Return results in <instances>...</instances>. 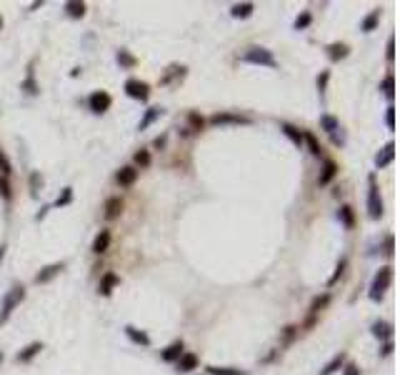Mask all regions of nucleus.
I'll return each instance as SVG.
<instances>
[{"instance_id": "nucleus-1", "label": "nucleus", "mask_w": 400, "mask_h": 375, "mask_svg": "<svg viewBox=\"0 0 400 375\" xmlns=\"http://www.w3.org/2000/svg\"><path fill=\"white\" fill-rule=\"evenodd\" d=\"M25 298V288L23 285H15V288H10L3 298V303H0V325H5L13 315V310L20 305V300Z\"/></svg>"}, {"instance_id": "nucleus-2", "label": "nucleus", "mask_w": 400, "mask_h": 375, "mask_svg": "<svg viewBox=\"0 0 400 375\" xmlns=\"http://www.w3.org/2000/svg\"><path fill=\"white\" fill-rule=\"evenodd\" d=\"M390 283H393V268L385 265V268H380V270L375 273V278L370 283V300L373 303H380L383 295H385V290L390 288Z\"/></svg>"}, {"instance_id": "nucleus-3", "label": "nucleus", "mask_w": 400, "mask_h": 375, "mask_svg": "<svg viewBox=\"0 0 400 375\" xmlns=\"http://www.w3.org/2000/svg\"><path fill=\"white\" fill-rule=\"evenodd\" d=\"M368 215L373 220H380L383 218V198H380V188H378L375 175H368Z\"/></svg>"}, {"instance_id": "nucleus-4", "label": "nucleus", "mask_w": 400, "mask_h": 375, "mask_svg": "<svg viewBox=\"0 0 400 375\" xmlns=\"http://www.w3.org/2000/svg\"><path fill=\"white\" fill-rule=\"evenodd\" d=\"M240 60L243 63H253V65H265V68H278V60L273 58V53L265 50V48H248Z\"/></svg>"}, {"instance_id": "nucleus-5", "label": "nucleus", "mask_w": 400, "mask_h": 375, "mask_svg": "<svg viewBox=\"0 0 400 375\" xmlns=\"http://www.w3.org/2000/svg\"><path fill=\"white\" fill-rule=\"evenodd\" d=\"M125 93H128L133 100H143L145 103V100L150 98V88H148V83L130 78V80H125Z\"/></svg>"}, {"instance_id": "nucleus-6", "label": "nucleus", "mask_w": 400, "mask_h": 375, "mask_svg": "<svg viewBox=\"0 0 400 375\" xmlns=\"http://www.w3.org/2000/svg\"><path fill=\"white\" fill-rule=\"evenodd\" d=\"M88 103H90V110H93V113H105V110L113 105V98H110L108 93L98 90V93H93V95L88 98Z\"/></svg>"}, {"instance_id": "nucleus-7", "label": "nucleus", "mask_w": 400, "mask_h": 375, "mask_svg": "<svg viewBox=\"0 0 400 375\" xmlns=\"http://www.w3.org/2000/svg\"><path fill=\"white\" fill-rule=\"evenodd\" d=\"M393 158H395V143L390 140V143H385L383 150L375 155V168H385V165H390Z\"/></svg>"}, {"instance_id": "nucleus-8", "label": "nucleus", "mask_w": 400, "mask_h": 375, "mask_svg": "<svg viewBox=\"0 0 400 375\" xmlns=\"http://www.w3.org/2000/svg\"><path fill=\"white\" fill-rule=\"evenodd\" d=\"M63 268H65V263H53V265H48V268H43L38 275H35V283H50Z\"/></svg>"}, {"instance_id": "nucleus-9", "label": "nucleus", "mask_w": 400, "mask_h": 375, "mask_svg": "<svg viewBox=\"0 0 400 375\" xmlns=\"http://www.w3.org/2000/svg\"><path fill=\"white\" fill-rule=\"evenodd\" d=\"M370 330H373V335H375L378 340H390V338H393V325L385 323V320H375Z\"/></svg>"}, {"instance_id": "nucleus-10", "label": "nucleus", "mask_w": 400, "mask_h": 375, "mask_svg": "<svg viewBox=\"0 0 400 375\" xmlns=\"http://www.w3.org/2000/svg\"><path fill=\"white\" fill-rule=\"evenodd\" d=\"M110 240H113V235H110V230H100L98 235H95V240H93V253H105L110 248Z\"/></svg>"}, {"instance_id": "nucleus-11", "label": "nucleus", "mask_w": 400, "mask_h": 375, "mask_svg": "<svg viewBox=\"0 0 400 375\" xmlns=\"http://www.w3.org/2000/svg\"><path fill=\"white\" fill-rule=\"evenodd\" d=\"M280 130H283V133H285V138L293 143V145H303V135L305 133H300V130L295 128V125H290V123H280Z\"/></svg>"}, {"instance_id": "nucleus-12", "label": "nucleus", "mask_w": 400, "mask_h": 375, "mask_svg": "<svg viewBox=\"0 0 400 375\" xmlns=\"http://www.w3.org/2000/svg\"><path fill=\"white\" fill-rule=\"evenodd\" d=\"M180 355H183V340H175V343H170L163 350V360L165 363H178Z\"/></svg>"}, {"instance_id": "nucleus-13", "label": "nucleus", "mask_w": 400, "mask_h": 375, "mask_svg": "<svg viewBox=\"0 0 400 375\" xmlns=\"http://www.w3.org/2000/svg\"><path fill=\"white\" fill-rule=\"evenodd\" d=\"M163 115V108H148V110H145V115L140 118V125H138V130H148L158 118Z\"/></svg>"}, {"instance_id": "nucleus-14", "label": "nucleus", "mask_w": 400, "mask_h": 375, "mask_svg": "<svg viewBox=\"0 0 400 375\" xmlns=\"http://www.w3.org/2000/svg\"><path fill=\"white\" fill-rule=\"evenodd\" d=\"M115 178H118V183H120V185L130 188V185L138 180V170H135V168H120Z\"/></svg>"}, {"instance_id": "nucleus-15", "label": "nucleus", "mask_w": 400, "mask_h": 375, "mask_svg": "<svg viewBox=\"0 0 400 375\" xmlns=\"http://www.w3.org/2000/svg\"><path fill=\"white\" fill-rule=\"evenodd\" d=\"M198 368V355H193V353H183V355L178 358V370L180 373H190Z\"/></svg>"}, {"instance_id": "nucleus-16", "label": "nucleus", "mask_w": 400, "mask_h": 375, "mask_svg": "<svg viewBox=\"0 0 400 375\" xmlns=\"http://www.w3.org/2000/svg\"><path fill=\"white\" fill-rule=\"evenodd\" d=\"M125 335H128L133 343H138V345H150V335L143 333V330H138V328H133V325H125Z\"/></svg>"}, {"instance_id": "nucleus-17", "label": "nucleus", "mask_w": 400, "mask_h": 375, "mask_svg": "<svg viewBox=\"0 0 400 375\" xmlns=\"http://www.w3.org/2000/svg\"><path fill=\"white\" fill-rule=\"evenodd\" d=\"M40 350H43V343H30L28 348H23V350L18 353V363H30Z\"/></svg>"}, {"instance_id": "nucleus-18", "label": "nucleus", "mask_w": 400, "mask_h": 375, "mask_svg": "<svg viewBox=\"0 0 400 375\" xmlns=\"http://www.w3.org/2000/svg\"><path fill=\"white\" fill-rule=\"evenodd\" d=\"M118 283H120V278H118L115 273H105V275H103V280H100V288H98V290H100V295H110V293H113V288H115Z\"/></svg>"}, {"instance_id": "nucleus-19", "label": "nucleus", "mask_w": 400, "mask_h": 375, "mask_svg": "<svg viewBox=\"0 0 400 375\" xmlns=\"http://www.w3.org/2000/svg\"><path fill=\"white\" fill-rule=\"evenodd\" d=\"M345 55H348V45H345V43H330V45H328V58L333 63L343 60Z\"/></svg>"}, {"instance_id": "nucleus-20", "label": "nucleus", "mask_w": 400, "mask_h": 375, "mask_svg": "<svg viewBox=\"0 0 400 375\" xmlns=\"http://www.w3.org/2000/svg\"><path fill=\"white\" fill-rule=\"evenodd\" d=\"M335 175H338V163H333V160H325V165H323V173H320V185H328Z\"/></svg>"}, {"instance_id": "nucleus-21", "label": "nucleus", "mask_w": 400, "mask_h": 375, "mask_svg": "<svg viewBox=\"0 0 400 375\" xmlns=\"http://www.w3.org/2000/svg\"><path fill=\"white\" fill-rule=\"evenodd\" d=\"M123 210V200L120 198H108V203H105V218L108 220H115Z\"/></svg>"}, {"instance_id": "nucleus-22", "label": "nucleus", "mask_w": 400, "mask_h": 375, "mask_svg": "<svg viewBox=\"0 0 400 375\" xmlns=\"http://www.w3.org/2000/svg\"><path fill=\"white\" fill-rule=\"evenodd\" d=\"M345 365V353H340V355H335L323 370H320V375H333V373H338L340 368Z\"/></svg>"}, {"instance_id": "nucleus-23", "label": "nucleus", "mask_w": 400, "mask_h": 375, "mask_svg": "<svg viewBox=\"0 0 400 375\" xmlns=\"http://www.w3.org/2000/svg\"><path fill=\"white\" fill-rule=\"evenodd\" d=\"M210 123H213V125H220V123L240 125V123H248V120H245V118H238V115H225V113H220V115H213V118H210Z\"/></svg>"}, {"instance_id": "nucleus-24", "label": "nucleus", "mask_w": 400, "mask_h": 375, "mask_svg": "<svg viewBox=\"0 0 400 375\" xmlns=\"http://www.w3.org/2000/svg\"><path fill=\"white\" fill-rule=\"evenodd\" d=\"M320 128L330 135V133H335V130L340 128V123H338V118H333V115H320Z\"/></svg>"}, {"instance_id": "nucleus-25", "label": "nucleus", "mask_w": 400, "mask_h": 375, "mask_svg": "<svg viewBox=\"0 0 400 375\" xmlns=\"http://www.w3.org/2000/svg\"><path fill=\"white\" fill-rule=\"evenodd\" d=\"M230 15H233V18H250L253 15V3H238V5H233Z\"/></svg>"}, {"instance_id": "nucleus-26", "label": "nucleus", "mask_w": 400, "mask_h": 375, "mask_svg": "<svg viewBox=\"0 0 400 375\" xmlns=\"http://www.w3.org/2000/svg\"><path fill=\"white\" fill-rule=\"evenodd\" d=\"M338 220H340V223H343V225H345L348 230H350V228L355 225V218H353V210H350L348 205H343V208L338 210Z\"/></svg>"}, {"instance_id": "nucleus-27", "label": "nucleus", "mask_w": 400, "mask_h": 375, "mask_svg": "<svg viewBox=\"0 0 400 375\" xmlns=\"http://www.w3.org/2000/svg\"><path fill=\"white\" fill-rule=\"evenodd\" d=\"M378 20H380V10H373L363 23H360V30H365V33H370V30H375V25H378Z\"/></svg>"}, {"instance_id": "nucleus-28", "label": "nucleus", "mask_w": 400, "mask_h": 375, "mask_svg": "<svg viewBox=\"0 0 400 375\" xmlns=\"http://www.w3.org/2000/svg\"><path fill=\"white\" fill-rule=\"evenodd\" d=\"M65 10H68L70 18H83L85 15V3H75L73 0V3H65Z\"/></svg>"}, {"instance_id": "nucleus-29", "label": "nucleus", "mask_w": 400, "mask_h": 375, "mask_svg": "<svg viewBox=\"0 0 400 375\" xmlns=\"http://www.w3.org/2000/svg\"><path fill=\"white\" fill-rule=\"evenodd\" d=\"M208 373L210 375H245V370H238V368H215V365H210Z\"/></svg>"}, {"instance_id": "nucleus-30", "label": "nucleus", "mask_w": 400, "mask_h": 375, "mask_svg": "<svg viewBox=\"0 0 400 375\" xmlns=\"http://www.w3.org/2000/svg\"><path fill=\"white\" fill-rule=\"evenodd\" d=\"M328 303H330V295H320V298H315V300H313V305H310V313H320Z\"/></svg>"}, {"instance_id": "nucleus-31", "label": "nucleus", "mask_w": 400, "mask_h": 375, "mask_svg": "<svg viewBox=\"0 0 400 375\" xmlns=\"http://www.w3.org/2000/svg\"><path fill=\"white\" fill-rule=\"evenodd\" d=\"M188 123H190V128H188V133H190V130H200L205 120H203L198 113H188Z\"/></svg>"}, {"instance_id": "nucleus-32", "label": "nucleus", "mask_w": 400, "mask_h": 375, "mask_svg": "<svg viewBox=\"0 0 400 375\" xmlns=\"http://www.w3.org/2000/svg\"><path fill=\"white\" fill-rule=\"evenodd\" d=\"M310 20H313V15H310L308 10H305L303 15H298V18H295V30H305V28L310 25Z\"/></svg>"}, {"instance_id": "nucleus-33", "label": "nucleus", "mask_w": 400, "mask_h": 375, "mask_svg": "<svg viewBox=\"0 0 400 375\" xmlns=\"http://www.w3.org/2000/svg\"><path fill=\"white\" fill-rule=\"evenodd\" d=\"M118 63L125 65V68H133V65H135V58H133L128 50H120V53H118Z\"/></svg>"}, {"instance_id": "nucleus-34", "label": "nucleus", "mask_w": 400, "mask_h": 375, "mask_svg": "<svg viewBox=\"0 0 400 375\" xmlns=\"http://www.w3.org/2000/svg\"><path fill=\"white\" fill-rule=\"evenodd\" d=\"M303 143H308V148H310L313 155H320V153H323V148L318 145V140H315L313 135H303Z\"/></svg>"}, {"instance_id": "nucleus-35", "label": "nucleus", "mask_w": 400, "mask_h": 375, "mask_svg": "<svg viewBox=\"0 0 400 375\" xmlns=\"http://www.w3.org/2000/svg\"><path fill=\"white\" fill-rule=\"evenodd\" d=\"M380 88H383V93H385L388 98H393V88H395V78H393V73H388V75H385V80H383V85H380Z\"/></svg>"}, {"instance_id": "nucleus-36", "label": "nucleus", "mask_w": 400, "mask_h": 375, "mask_svg": "<svg viewBox=\"0 0 400 375\" xmlns=\"http://www.w3.org/2000/svg\"><path fill=\"white\" fill-rule=\"evenodd\" d=\"M135 163L143 165V168H148V165H150V153H148V150H138V153H135Z\"/></svg>"}, {"instance_id": "nucleus-37", "label": "nucleus", "mask_w": 400, "mask_h": 375, "mask_svg": "<svg viewBox=\"0 0 400 375\" xmlns=\"http://www.w3.org/2000/svg\"><path fill=\"white\" fill-rule=\"evenodd\" d=\"M345 268H348V258H340V263H338V268H335V275L330 278V285L333 283H338V278L345 273Z\"/></svg>"}, {"instance_id": "nucleus-38", "label": "nucleus", "mask_w": 400, "mask_h": 375, "mask_svg": "<svg viewBox=\"0 0 400 375\" xmlns=\"http://www.w3.org/2000/svg\"><path fill=\"white\" fill-rule=\"evenodd\" d=\"M70 200H73V188H65V190H63V195L55 200V205H58V208H60V205H68Z\"/></svg>"}, {"instance_id": "nucleus-39", "label": "nucleus", "mask_w": 400, "mask_h": 375, "mask_svg": "<svg viewBox=\"0 0 400 375\" xmlns=\"http://www.w3.org/2000/svg\"><path fill=\"white\" fill-rule=\"evenodd\" d=\"M0 170H3L5 175H10V173H13V165H10V160L5 158V153H3V150H0Z\"/></svg>"}, {"instance_id": "nucleus-40", "label": "nucleus", "mask_w": 400, "mask_h": 375, "mask_svg": "<svg viewBox=\"0 0 400 375\" xmlns=\"http://www.w3.org/2000/svg\"><path fill=\"white\" fill-rule=\"evenodd\" d=\"M330 140H333L335 145H345V133H343V128H338L335 133H330Z\"/></svg>"}, {"instance_id": "nucleus-41", "label": "nucleus", "mask_w": 400, "mask_h": 375, "mask_svg": "<svg viewBox=\"0 0 400 375\" xmlns=\"http://www.w3.org/2000/svg\"><path fill=\"white\" fill-rule=\"evenodd\" d=\"M385 55H388V63H393V58H395V38H393V35L388 38V50H385Z\"/></svg>"}, {"instance_id": "nucleus-42", "label": "nucleus", "mask_w": 400, "mask_h": 375, "mask_svg": "<svg viewBox=\"0 0 400 375\" xmlns=\"http://www.w3.org/2000/svg\"><path fill=\"white\" fill-rule=\"evenodd\" d=\"M385 125H388L390 130L395 128V108H393V105L388 108V113H385Z\"/></svg>"}, {"instance_id": "nucleus-43", "label": "nucleus", "mask_w": 400, "mask_h": 375, "mask_svg": "<svg viewBox=\"0 0 400 375\" xmlns=\"http://www.w3.org/2000/svg\"><path fill=\"white\" fill-rule=\"evenodd\" d=\"M0 193H3V198H8V200H10V185H8V180H5V178L0 180Z\"/></svg>"}, {"instance_id": "nucleus-44", "label": "nucleus", "mask_w": 400, "mask_h": 375, "mask_svg": "<svg viewBox=\"0 0 400 375\" xmlns=\"http://www.w3.org/2000/svg\"><path fill=\"white\" fill-rule=\"evenodd\" d=\"M393 353V340H385V345H383V350H380V355L385 358V355H390Z\"/></svg>"}, {"instance_id": "nucleus-45", "label": "nucleus", "mask_w": 400, "mask_h": 375, "mask_svg": "<svg viewBox=\"0 0 400 375\" xmlns=\"http://www.w3.org/2000/svg\"><path fill=\"white\" fill-rule=\"evenodd\" d=\"M325 85H328V70H325V73H323V75L318 78V88H320V93L325 90Z\"/></svg>"}, {"instance_id": "nucleus-46", "label": "nucleus", "mask_w": 400, "mask_h": 375, "mask_svg": "<svg viewBox=\"0 0 400 375\" xmlns=\"http://www.w3.org/2000/svg\"><path fill=\"white\" fill-rule=\"evenodd\" d=\"M345 375H360V368H358V365H345Z\"/></svg>"}, {"instance_id": "nucleus-47", "label": "nucleus", "mask_w": 400, "mask_h": 375, "mask_svg": "<svg viewBox=\"0 0 400 375\" xmlns=\"http://www.w3.org/2000/svg\"><path fill=\"white\" fill-rule=\"evenodd\" d=\"M385 253H388V255H393V235H388V238H385Z\"/></svg>"}, {"instance_id": "nucleus-48", "label": "nucleus", "mask_w": 400, "mask_h": 375, "mask_svg": "<svg viewBox=\"0 0 400 375\" xmlns=\"http://www.w3.org/2000/svg\"><path fill=\"white\" fill-rule=\"evenodd\" d=\"M3 258H5V245H0V263H3Z\"/></svg>"}, {"instance_id": "nucleus-49", "label": "nucleus", "mask_w": 400, "mask_h": 375, "mask_svg": "<svg viewBox=\"0 0 400 375\" xmlns=\"http://www.w3.org/2000/svg\"><path fill=\"white\" fill-rule=\"evenodd\" d=\"M0 28H3V18H0Z\"/></svg>"}, {"instance_id": "nucleus-50", "label": "nucleus", "mask_w": 400, "mask_h": 375, "mask_svg": "<svg viewBox=\"0 0 400 375\" xmlns=\"http://www.w3.org/2000/svg\"><path fill=\"white\" fill-rule=\"evenodd\" d=\"M0 360H3V353H0Z\"/></svg>"}]
</instances>
